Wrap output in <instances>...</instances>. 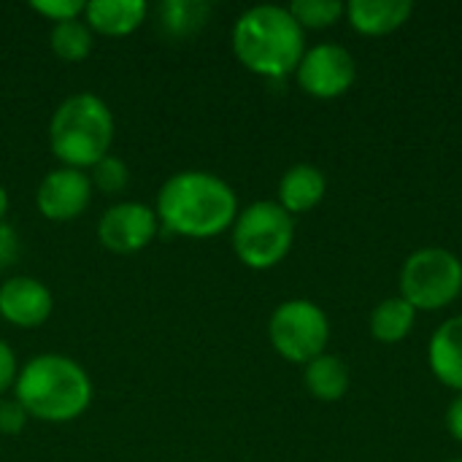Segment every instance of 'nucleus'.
Masks as SVG:
<instances>
[{"mask_svg":"<svg viewBox=\"0 0 462 462\" xmlns=\"http://www.w3.org/2000/svg\"><path fill=\"white\" fill-rule=\"evenodd\" d=\"M27 411L22 409V403L16 398L11 401H0V433L3 436H16L22 433V428L27 425Z\"/></svg>","mask_w":462,"mask_h":462,"instance_id":"obj_23","label":"nucleus"},{"mask_svg":"<svg viewBox=\"0 0 462 462\" xmlns=\"http://www.w3.org/2000/svg\"><path fill=\"white\" fill-rule=\"evenodd\" d=\"M14 398L27 417L43 422H70L92 403V379L65 355H38L19 368Z\"/></svg>","mask_w":462,"mask_h":462,"instance_id":"obj_3","label":"nucleus"},{"mask_svg":"<svg viewBox=\"0 0 462 462\" xmlns=\"http://www.w3.org/2000/svg\"><path fill=\"white\" fill-rule=\"evenodd\" d=\"M5 211H8V192H5V187L0 184V222H3V217H5Z\"/></svg>","mask_w":462,"mask_h":462,"instance_id":"obj_27","label":"nucleus"},{"mask_svg":"<svg viewBox=\"0 0 462 462\" xmlns=\"http://www.w3.org/2000/svg\"><path fill=\"white\" fill-rule=\"evenodd\" d=\"M295 76H298V84L309 95H314V97H338L355 84L357 60L346 46L325 41V43H317V46L306 49Z\"/></svg>","mask_w":462,"mask_h":462,"instance_id":"obj_8","label":"nucleus"},{"mask_svg":"<svg viewBox=\"0 0 462 462\" xmlns=\"http://www.w3.org/2000/svg\"><path fill=\"white\" fill-rule=\"evenodd\" d=\"M157 214L146 203L125 200L103 211L97 222V238L116 254H133L152 244L157 236Z\"/></svg>","mask_w":462,"mask_h":462,"instance_id":"obj_9","label":"nucleus"},{"mask_svg":"<svg viewBox=\"0 0 462 462\" xmlns=\"http://www.w3.org/2000/svg\"><path fill=\"white\" fill-rule=\"evenodd\" d=\"M16 376H19L16 355H14V349L0 338V395L16 384Z\"/></svg>","mask_w":462,"mask_h":462,"instance_id":"obj_25","label":"nucleus"},{"mask_svg":"<svg viewBox=\"0 0 462 462\" xmlns=\"http://www.w3.org/2000/svg\"><path fill=\"white\" fill-rule=\"evenodd\" d=\"M462 292V260L444 246L411 252L401 268V295L420 311L449 306Z\"/></svg>","mask_w":462,"mask_h":462,"instance_id":"obj_6","label":"nucleus"},{"mask_svg":"<svg viewBox=\"0 0 462 462\" xmlns=\"http://www.w3.org/2000/svg\"><path fill=\"white\" fill-rule=\"evenodd\" d=\"M92 200V181L89 173L79 168H54L43 176L35 192L38 211L51 222H70L87 211Z\"/></svg>","mask_w":462,"mask_h":462,"instance_id":"obj_10","label":"nucleus"},{"mask_svg":"<svg viewBox=\"0 0 462 462\" xmlns=\"http://www.w3.org/2000/svg\"><path fill=\"white\" fill-rule=\"evenodd\" d=\"M325 173L311 162H298L287 168V173L279 181V206L287 214H303L325 198Z\"/></svg>","mask_w":462,"mask_h":462,"instance_id":"obj_14","label":"nucleus"},{"mask_svg":"<svg viewBox=\"0 0 462 462\" xmlns=\"http://www.w3.org/2000/svg\"><path fill=\"white\" fill-rule=\"evenodd\" d=\"M149 5L143 0H89L84 8V22L89 30L103 35H127L141 27Z\"/></svg>","mask_w":462,"mask_h":462,"instance_id":"obj_15","label":"nucleus"},{"mask_svg":"<svg viewBox=\"0 0 462 462\" xmlns=\"http://www.w3.org/2000/svg\"><path fill=\"white\" fill-rule=\"evenodd\" d=\"M154 16L160 32L168 41H184L206 27L211 16V5L206 0H162Z\"/></svg>","mask_w":462,"mask_h":462,"instance_id":"obj_16","label":"nucleus"},{"mask_svg":"<svg viewBox=\"0 0 462 462\" xmlns=\"http://www.w3.org/2000/svg\"><path fill=\"white\" fill-rule=\"evenodd\" d=\"M447 430L462 444V393H457V398L447 409Z\"/></svg>","mask_w":462,"mask_h":462,"instance_id":"obj_26","label":"nucleus"},{"mask_svg":"<svg viewBox=\"0 0 462 462\" xmlns=\"http://www.w3.org/2000/svg\"><path fill=\"white\" fill-rule=\"evenodd\" d=\"M154 214L168 233L211 238L236 222L238 198L233 187L217 173L181 171L160 187Z\"/></svg>","mask_w":462,"mask_h":462,"instance_id":"obj_1","label":"nucleus"},{"mask_svg":"<svg viewBox=\"0 0 462 462\" xmlns=\"http://www.w3.org/2000/svg\"><path fill=\"white\" fill-rule=\"evenodd\" d=\"M346 19L357 32L365 35H387L409 22L414 14L411 0H349Z\"/></svg>","mask_w":462,"mask_h":462,"instance_id":"obj_12","label":"nucleus"},{"mask_svg":"<svg viewBox=\"0 0 462 462\" xmlns=\"http://www.w3.org/2000/svg\"><path fill=\"white\" fill-rule=\"evenodd\" d=\"M306 390L319 401H338L349 390V365L338 355H319L303 368Z\"/></svg>","mask_w":462,"mask_h":462,"instance_id":"obj_17","label":"nucleus"},{"mask_svg":"<svg viewBox=\"0 0 462 462\" xmlns=\"http://www.w3.org/2000/svg\"><path fill=\"white\" fill-rule=\"evenodd\" d=\"M19 233L8 225V222H0V271L11 268L19 257Z\"/></svg>","mask_w":462,"mask_h":462,"instance_id":"obj_24","label":"nucleus"},{"mask_svg":"<svg viewBox=\"0 0 462 462\" xmlns=\"http://www.w3.org/2000/svg\"><path fill=\"white\" fill-rule=\"evenodd\" d=\"M428 360L439 382L462 393V314L449 317L436 328L428 346Z\"/></svg>","mask_w":462,"mask_h":462,"instance_id":"obj_13","label":"nucleus"},{"mask_svg":"<svg viewBox=\"0 0 462 462\" xmlns=\"http://www.w3.org/2000/svg\"><path fill=\"white\" fill-rule=\"evenodd\" d=\"M452 462H462V457H457V460H452Z\"/></svg>","mask_w":462,"mask_h":462,"instance_id":"obj_28","label":"nucleus"},{"mask_svg":"<svg viewBox=\"0 0 462 462\" xmlns=\"http://www.w3.org/2000/svg\"><path fill=\"white\" fill-rule=\"evenodd\" d=\"M32 11L51 22H65V19H81L87 3L84 0H32Z\"/></svg>","mask_w":462,"mask_h":462,"instance_id":"obj_22","label":"nucleus"},{"mask_svg":"<svg viewBox=\"0 0 462 462\" xmlns=\"http://www.w3.org/2000/svg\"><path fill=\"white\" fill-rule=\"evenodd\" d=\"M287 8L303 30L306 27H328L346 11V5L341 0H292Z\"/></svg>","mask_w":462,"mask_h":462,"instance_id":"obj_20","label":"nucleus"},{"mask_svg":"<svg viewBox=\"0 0 462 462\" xmlns=\"http://www.w3.org/2000/svg\"><path fill=\"white\" fill-rule=\"evenodd\" d=\"M51 292L32 276H14L0 284V317L16 328H38L51 314Z\"/></svg>","mask_w":462,"mask_h":462,"instance_id":"obj_11","label":"nucleus"},{"mask_svg":"<svg viewBox=\"0 0 462 462\" xmlns=\"http://www.w3.org/2000/svg\"><path fill=\"white\" fill-rule=\"evenodd\" d=\"M89 181H92V187H97L106 195H119L130 184V168H127V162L122 157L106 154L103 160H97L92 165Z\"/></svg>","mask_w":462,"mask_h":462,"instance_id":"obj_21","label":"nucleus"},{"mask_svg":"<svg viewBox=\"0 0 462 462\" xmlns=\"http://www.w3.org/2000/svg\"><path fill=\"white\" fill-rule=\"evenodd\" d=\"M111 141L114 114L108 103L92 92L65 97L49 122L51 152L65 168H92L97 160L108 154Z\"/></svg>","mask_w":462,"mask_h":462,"instance_id":"obj_4","label":"nucleus"},{"mask_svg":"<svg viewBox=\"0 0 462 462\" xmlns=\"http://www.w3.org/2000/svg\"><path fill=\"white\" fill-rule=\"evenodd\" d=\"M233 51L252 73L284 79L298 70L306 54V30L287 5L260 3L238 16Z\"/></svg>","mask_w":462,"mask_h":462,"instance_id":"obj_2","label":"nucleus"},{"mask_svg":"<svg viewBox=\"0 0 462 462\" xmlns=\"http://www.w3.org/2000/svg\"><path fill=\"white\" fill-rule=\"evenodd\" d=\"M295 241V219L279 200H257L233 222V249L238 260L254 271L279 265Z\"/></svg>","mask_w":462,"mask_h":462,"instance_id":"obj_5","label":"nucleus"},{"mask_svg":"<svg viewBox=\"0 0 462 462\" xmlns=\"http://www.w3.org/2000/svg\"><path fill=\"white\" fill-rule=\"evenodd\" d=\"M417 322V309L403 298H384L374 311H371V336L384 344L403 341Z\"/></svg>","mask_w":462,"mask_h":462,"instance_id":"obj_18","label":"nucleus"},{"mask_svg":"<svg viewBox=\"0 0 462 462\" xmlns=\"http://www.w3.org/2000/svg\"><path fill=\"white\" fill-rule=\"evenodd\" d=\"M268 336L273 349L290 363H311L325 355L330 341V319L322 306L306 298L284 300L268 319Z\"/></svg>","mask_w":462,"mask_h":462,"instance_id":"obj_7","label":"nucleus"},{"mask_svg":"<svg viewBox=\"0 0 462 462\" xmlns=\"http://www.w3.org/2000/svg\"><path fill=\"white\" fill-rule=\"evenodd\" d=\"M49 43L51 51L65 60V62H79L92 51V30L84 19H65V22H54L51 32H49Z\"/></svg>","mask_w":462,"mask_h":462,"instance_id":"obj_19","label":"nucleus"}]
</instances>
